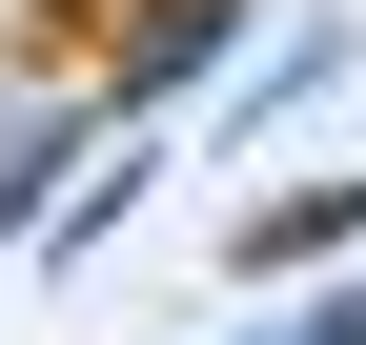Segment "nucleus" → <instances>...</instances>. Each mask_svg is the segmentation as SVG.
Here are the masks:
<instances>
[{
	"mask_svg": "<svg viewBox=\"0 0 366 345\" xmlns=\"http://www.w3.org/2000/svg\"><path fill=\"white\" fill-rule=\"evenodd\" d=\"M21 41H41V61H143L163 0H21Z\"/></svg>",
	"mask_w": 366,
	"mask_h": 345,
	"instance_id": "f257e3e1",
	"label": "nucleus"
}]
</instances>
